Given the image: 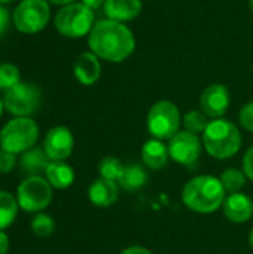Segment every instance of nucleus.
<instances>
[{"instance_id": "cd10ccee", "label": "nucleus", "mask_w": 253, "mask_h": 254, "mask_svg": "<svg viewBox=\"0 0 253 254\" xmlns=\"http://www.w3.org/2000/svg\"><path fill=\"white\" fill-rule=\"evenodd\" d=\"M239 121H240V125L245 129L253 132V101L245 104L242 107V110L239 113Z\"/></svg>"}, {"instance_id": "f3484780", "label": "nucleus", "mask_w": 253, "mask_h": 254, "mask_svg": "<svg viewBox=\"0 0 253 254\" xmlns=\"http://www.w3.org/2000/svg\"><path fill=\"white\" fill-rule=\"evenodd\" d=\"M103 9L107 19L127 22L139 16L142 10V0H106Z\"/></svg>"}, {"instance_id": "9b49d317", "label": "nucleus", "mask_w": 253, "mask_h": 254, "mask_svg": "<svg viewBox=\"0 0 253 254\" xmlns=\"http://www.w3.org/2000/svg\"><path fill=\"white\" fill-rule=\"evenodd\" d=\"M75 137L67 127H52L43 140V150L51 161H66L72 156Z\"/></svg>"}, {"instance_id": "9d476101", "label": "nucleus", "mask_w": 253, "mask_h": 254, "mask_svg": "<svg viewBox=\"0 0 253 254\" xmlns=\"http://www.w3.org/2000/svg\"><path fill=\"white\" fill-rule=\"evenodd\" d=\"M203 152V140L189 131H179L169 140L170 159L185 168H195Z\"/></svg>"}, {"instance_id": "72a5a7b5", "label": "nucleus", "mask_w": 253, "mask_h": 254, "mask_svg": "<svg viewBox=\"0 0 253 254\" xmlns=\"http://www.w3.org/2000/svg\"><path fill=\"white\" fill-rule=\"evenodd\" d=\"M48 1H51L52 4H58V6H67L70 3H75L76 0H48Z\"/></svg>"}, {"instance_id": "423d86ee", "label": "nucleus", "mask_w": 253, "mask_h": 254, "mask_svg": "<svg viewBox=\"0 0 253 254\" xmlns=\"http://www.w3.org/2000/svg\"><path fill=\"white\" fill-rule=\"evenodd\" d=\"M180 112L177 106L169 100L157 101L146 118V127L152 138L166 141L180 131Z\"/></svg>"}, {"instance_id": "2eb2a0df", "label": "nucleus", "mask_w": 253, "mask_h": 254, "mask_svg": "<svg viewBox=\"0 0 253 254\" xmlns=\"http://www.w3.org/2000/svg\"><path fill=\"white\" fill-rule=\"evenodd\" d=\"M73 73L79 83H82L85 86L94 85L100 79V74H101L100 58L92 52L81 54L75 61Z\"/></svg>"}, {"instance_id": "58836bf2", "label": "nucleus", "mask_w": 253, "mask_h": 254, "mask_svg": "<svg viewBox=\"0 0 253 254\" xmlns=\"http://www.w3.org/2000/svg\"><path fill=\"white\" fill-rule=\"evenodd\" d=\"M0 150H1V144H0Z\"/></svg>"}, {"instance_id": "4be33fe9", "label": "nucleus", "mask_w": 253, "mask_h": 254, "mask_svg": "<svg viewBox=\"0 0 253 254\" xmlns=\"http://www.w3.org/2000/svg\"><path fill=\"white\" fill-rule=\"evenodd\" d=\"M219 180H221V183H222L227 193H236V192H240L245 188V185L248 182V177H246L243 170L227 168L219 176Z\"/></svg>"}, {"instance_id": "5701e85b", "label": "nucleus", "mask_w": 253, "mask_h": 254, "mask_svg": "<svg viewBox=\"0 0 253 254\" xmlns=\"http://www.w3.org/2000/svg\"><path fill=\"white\" fill-rule=\"evenodd\" d=\"M124 168H125V165L116 156H106L98 162V174H100V177L106 179V180L116 182V183L121 179V176L124 173Z\"/></svg>"}, {"instance_id": "c9c22d12", "label": "nucleus", "mask_w": 253, "mask_h": 254, "mask_svg": "<svg viewBox=\"0 0 253 254\" xmlns=\"http://www.w3.org/2000/svg\"><path fill=\"white\" fill-rule=\"evenodd\" d=\"M249 244H251V247L253 249V229L251 231V234H249Z\"/></svg>"}, {"instance_id": "6e6552de", "label": "nucleus", "mask_w": 253, "mask_h": 254, "mask_svg": "<svg viewBox=\"0 0 253 254\" xmlns=\"http://www.w3.org/2000/svg\"><path fill=\"white\" fill-rule=\"evenodd\" d=\"M51 18L48 0H21L12 13L15 28L24 34H36L42 31Z\"/></svg>"}, {"instance_id": "7c9ffc66", "label": "nucleus", "mask_w": 253, "mask_h": 254, "mask_svg": "<svg viewBox=\"0 0 253 254\" xmlns=\"http://www.w3.org/2000/svg\"><path fill=\"white\" fill-rule=\"evenodd\" d=\"M119 254H152V252L142 246H130V247L124 249Z\"/></svg>"}, {"instance_id": "39448f33", "label": "nucleus", "mask_w": 253, "mask_h": 254, "mask_svg": "<svg viewBox=\"0 0 253 254\" xmlns=\"http://www.w3.org/2000/svg\"><path fill=\"white\" fill-rule=\"evenodd\" d=\"M94 24V10L82 1L63 6L55 15V28L61 36L70 39H79L89 34Z\"/></svg>"}, {"instance_id": "a878e982", "label": "nucleus", "mask_w": 253, "mask_h": 254, "mask_svg": "<svg viewBox=\"0 0 253 254\" xmlns=\"http://www.w3.org/2000/svg\"><path fill=\"white\" fill-rule=\"evenodd\" d=\"M21 82V71L15 64H0V91H7Z\"/></svg>"}, {"instance_id": "0eeeda50", "label": "nucleus", "mask_w": 253, "mask_h": 254, "mask_svg": "<svg viewBox=\"0 0 253 254\" xmlns=\"http://www.w3.org/2000/svg\"><path fill=\"white\" fill-rule=\"evenodd\" d=\"M54 188L45 176H28L16 188V201L25 213H42L52 201Z\"/></svg>"}, {"instance_id": "f704fd0d", "label": "nucleus", "mask_w": 253, "mask_h": 254, "mask_svg": "<svg viewBox=\"0 0 253 254\" xmlns=\"http://www.w3.org/2000/svg\"><path fill=\"white\" fill-rule=\"evenodd\" d=\"M3 110H4V104H3V98H0V118L3 115Z\"/></svg>"}, {"instance_id": "ddd939ff", "label": "nucleus", "mask_w": 253, "mask_h": 254, "mask_svg": "<svg viewBox=\"0 0 253 254\" xmlns=\"http://www.w3.org/2000/svg\"><path fill=\"white\" fill-rule=\"evenodd\" d=\"M224 216L233 222V223H246L252 219L253 216V201L242 192L230 193L225 196V201L222 204Z\"/></svg>"}, {"instance_id": "b1692460", "label": "nucleus", "mask_w": 253, "mask_h": 254, "mask_svg": "<svg viewBox=\"0 0 253 254\" xmlns=\"http://www.w3.org/2000/svg\"><path fill=\"white\" fill-rule=\"evenodd\" d=\"M182 122H183L185 131L200 135L206 131L210 121H209V116L203 110H191L183 116Z\"/></svg>"}, {"instance_id": "4c0bfd02", "label": "nucleus", "mask_w": 253, "mask_h": 254, "mask_svg": "<svg viewBox=\"0 0 253 254\" xmlns=\"http://www.w3.org/2000/svg\"><path fill=\"white\" fill-rule=\"evenodd\" d=\"M249 6H251V9L253 10V0H249Z\"/></svg>"}, {"instance_id": "f8f14e48", "label": "nucleus", "mask_w": 253, "mask_h": 254, "mask_svg": "<svg viewBox=\"0 0 253 254\" xmlns=\"http://www.w3.org/2000/svg\"><path fill=\"white\" fill-rule=\"evenodd\" d=\"M230 103H231L230 91L222 83H213L207 86L200 97L201 110L212 119L222 118L230 109Z\"/></svg>"}, {"instance_id": "dca6fc26", "label": "nucleus", "mask_w": 253, "mask_h": 254, "mask_svg": "<svg viewBox=\"0 0 253 254\" xmlns=\"http://www.w3.org/2000/svg\"><path fill=\"white\" fill-rule=\"evenodd\" d=\"M142 161L146 168L152 171H161L167 167L170 161L169 146L157 138L148 140L142 146Z\"/></svg>"}, {"instance_id": "2f4dec72", "label": "nucleus", "mask_w": 253, "mask_h": 254, "mask_svg": "<svg viewBox=\"0 0 253 254\" xmlns=\"http://www.w3.org/2000/svg\"><path fill=\"white\" fill-rule=\"evenodd\" d=\"M9 247H10V243H9L7 234L4 231H0V254H7Z\"/></svg>"}, {"instance_id": "aec40b11", "label": "nucleus", "mask_w": 253, "mask_h": 254, "mask_svg": "<svg viewBox=\"0 0 253 254\" xmlns=\"http://www.w3.org/2000/svg\"><path fill=\"white\" fill-rule=\"evenodd\" d=\"M51 159L48 158V155L45 153L43 147H31L30 150H27L25 153H22L21 156V167L25 173H28L30 176H42L45 174L48 165H49Z\"/></svg>"}, {"instance_id": "7ed1b4c3", "label": "nucleus", "mask_w": 253, "mask_h": 254, "mask_svg": "<svg viewBox=\"0 0 253 254\" xmlns=\"http://www.w3.org/2000/svg\"><path fill=\"white\" fill-rule=\"evenodd\" d=\"M203 146L206 152L219 161L236 156L242 147V134L236 124L227 119H213L203 132Z\"/></svg>"}, {"instance_id": "f257e3e1", "label": "nucleus", "mask_w": 253, "mask_h": 254, "mask_svg": "<svg viewBox=\"0 0 253 254\" xmlns=\"http://www.w3.org/2000/svg\"><path fill=\"white\" fill-rule=\"evenodd\" d=\"M88 45L92 54L109 63L127 60L136 49L133 31L124 24L113 19H101L94 24L88 34Z\"/></svg>"}, {"instance_id": "6ab92c4d", "label": "nucleus", "mask_w": 253, "mask_h": 254, "mask_svg": "<svg viewBox=\"0 0 253 254\" xmlns=\"http://www.w3.org/2000/svg\"><path fill=\"white\" fill-rule=\"evenodd\" d=\"M148 183V171L139 164H128L124 168L118 185L125 192H137Z\"/></svg>"}, {"instance_id": "393cba45", "label": "nucleus", "mask_w": 253, "mask_h": 254, "mask_svg": "<svg viewBox=\"0 0 253 254\" xmlns=\"http://www.w3.org/2000/svg\"><path fill=\"white\" fill-rule=\"evenodd\" d=\"M30 228H31L34 235H37L40 238H48L55 232V220L52 219L51 214L42 211L33 217Z\"/></svg>"}, {"instance_id": "412c9836", "label": "nucleus", "mask_w": 253, "mask_h": 254, "mask_svg": "<svg viewBox=\"0 0 253 254\" xmlns=\"http://www.w3.org/2000/svg\"><path fill=\"white\" fill-rule=\"evenodd\" d=\"M18 201L16 196L7 190L0 189V231L7 229L18 216Z\"/></svg>"}, {"instance_id": "1a4fd4ad", "label": "nucleus", "mask_w": 253, "mask_h": 254, "mask_svg": "<svg viewBox=\"0 0 253 254\" xmlns=\"http://www.w3.org/2000/svg\"><path fill=\"white\" fill-rule=\"evenodd\" d=\"M4 109L15 118H30L42 104V92L34 83L19 82L13 88L4 91Z\"/></svg>"}, {"instance_id": "a211bd4d", "label": "nucleus", "mask_w": 253, "mask_h": 254, "mask_svg": "<svg viewBox=\"0 0 253 254\" xmlns=\"http://www.w3.org/2000/svg\"><path fill=\"white\" fill-rule=\"evenodd\" d=\"M43 176L58 190L69 189L75 182V171L66 161H51Z\"/></svg>"}, {"instance_id": "c756f323", "label": "nucleus", "mask_w": 253, "mask_h": 254, "mask_svg": "<svg viewBox=\"0 0 253 254\" xmlns=\"http://www.w3.org/2000/svg\"><path fill=\"white\" fill-rule=\"evenodd\" d=\"M9 22H10V15L6 10V7L3 4H0V36L7 30Z\"/></svg>"}, {"instance_id": "bb28decb", "label": "nucleus", "mask_w": 253, "mask_h": 254, "mask_svg": "<svg viewBox=\"0 0 253 254\" xmlns=\"http://www.w3.org/2000/svg\"><path fill=\"white\" fill-rule=\"evenodd\" d=\"M18 161H16V155L6 152V150H0V174H9L15 170Z\"/></svg>"}, {"instance_id": "473e14b6", "label": "nucleus", "mask_w": 253, "mask_h": 254, "mask_svg": "<svg viewBox=\"0 0 253 254\" xmlns=\"http://www.w3.org/2000/svg\"><path fill=\"white\" fill-rule=\"evenodd\" d=\"M85 6H88L89 9H92V10H95V9H98V7H101V6H104V1L106 0H81Z\"/></svg>"}, {"instance_id": "4468645a", "label": "nucleus", "mask_w": 253, "mask_h": 254, "mask_svg": "<svg viewBox=\"0 0 253 254\" xmlns=\"http://www.w3.org/2000/svg\"><path fill=\"white\" fill-rule=\"evenodd\" d=\"M119 185L106 179H95L88 188V199L97 208H109L119 198Z\"/></svg>"}, {"instance_id": "f03ea898", "label": "nucleus", "mask_w": 253, "mask_h": 254, "mask_svg": "<svg viewBox=\"0 0 253 254\" xmlns=\"http://www.w3.org/2000/svg\"><path fill=\"white\" fill-rule=\"evenodd\" d=\"M227 192L219 177L201 174L189 179L182 189V202L198 214H212L222 208Z\"/></svg>"}, {"instance_id": "c85d7f7f", "label": "nucleus", "mask_w": 253, "mask_h": 254, "mask_svg": "<svg viewBox=\"0 0 253 254\" xmlns=\"http://www.w3.org/2000/svg\"><path fill=\"white\" fill-rule=\"evenodd\" d=\"M248 177V180L253 182V146L248 149V152L243 156V168H242Z\"/></svg>"}, {"instance_id": "e433bc0d", "label": "nucleus", "mask_w": 253, "mask_h": 254, "mask_svg": "<svg viewBox=\"0 0 253 254\" xmlns=\"http://www.w3.org/2000/svg\"><path fill=\"white\" fill-rule=\"evenodd\" d=\"M15 0H0V4H7V3H12Z\"/></svg>"}, {"instance_id": "20e7f679", "label": "nucleus", "mask_w": 253, "mask_h": 254, "mask_svg": "<svg viewBox=\"0 0 253 254\" xmlns=\"http://www.w3.org/2000/svg\"><path fill=\"white\" fill-rule=\"evenodd\" d=\"M39 125L31 118H13L0 129L1 150L22 155L36 146L39 140Z\"/></svg>"}]
</instances>
